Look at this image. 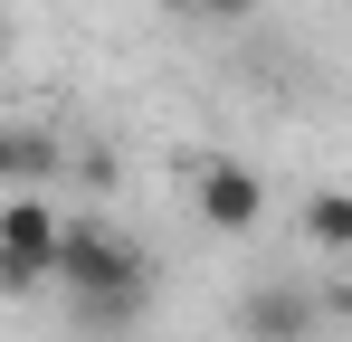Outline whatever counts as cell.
<instances>
[{"label":"cell","mask_w":352,"mask_h":342,"mask_svg":"<svg viewBox=\"0 0 352 342\" xmlns=\"http://www.w3.org/2000/svg\"><path fill=\"white\" fill-rule=\"evenodd\" d=\"M333 333V314H324V285L314 276H257L238 295V342H324Z\"/></svg>","instance_id":"3"},{"label":"cell","mask_w":352,"mask_h":342,"mask_svg":"<svg viewBox=\"0 0 352 342\" xmlns=\"http://www.w3.org/2000/svg\"><path fill=\"white\" fill-rule=\"evenodd\" d=\"M58 295H67V304L153 295V257H143L115 219H67V238H58Z\"/></svg>","instance_id":"1"},{"label":"cell","mask_w":352,"mask_h":342,"mask_svg":"<svg viewBox=\"0 0 352 342\" xmlns=\"http://www.w3.org/2000/svg\"><path fill=\"white\" fill-rule=\"evenodd\" d=\"M295 238H305L314 257H352V190H333V181L305 190V200H295Z\"/></svg>","instance_id":"6"},{"label":"cell","mask_w":352,"mask_h":342,"mask_svg":"<svg viewBox=\"0 0 352 342\" xmlns=\"http://www.w3.org/2000/svg\"><path fill=\"white\" fill-rule=\"evenodd\" d=\"M190 209H200V228H219V238H248V228L267 219V181H257V162L210 152V162L190 171Z\"/></svg>","instance_id":"4"},{"label":"cell","mask_w":352,"mask_h":342,"mask_svg":"<svg viewBox=\"0 0 352 342\" xmlns=\"http://www.w3.org/2000/svg\"><path fill=\"white\" fill-rule=\"evenodd\" d=\"M58 171H67V143L48 124H0V200L10 190H48Z\"/></svg>","instance_id":"5"},{"label":"cell","mask_w":352,"mask_h":342,"mask_svg":"<svg viewBox=\"0 0 352 342\" xmlns=\"http://www.w3.org/2000/svg\"><path fill=\"white\" fill-rule=\"evenodd\" d=\"M58 238H67V219L48 209V190H10L0 200V295L58 285Z\"/></svg>","instance_id":"2"},{"label":"cell","mask_w":352,"mask_h":342,"mask_svg":"<svg viewBox=\"0 0 352 342\" xmlns=\"http://www.w3.org/2000/svg\"><path fill=\"white\" fill-rule=\"evenodd\" d=\"M267 0H200V19H219V29H238V19H257Z\"/></svg>","instance_id":"7"},{"label":"cell","mask_w":352,"mask_h":342,"mask_svg":"<svg viewBox=\"0 0 352 342\" xmlns=\"http://www.w3.org/2000/svg\"><path fill=\"white\" fill-rule=\"evenodd\" d=\"M162 10H200V0H162Z\"/></svg>","instance_id":"8"},{"label":"cell","mask_w":352,"mask_h":342,"mask_svg":"<svg viewBox=\"0 0 352 342\" xmlns=\"http://www.w3.org/2000/svg\"><path fill=\"white\" fill-rule=\"evenodd\" d=\"M0 48H10V19H0Z\"/></svg>","instance_id":"9"}]
</instances>
